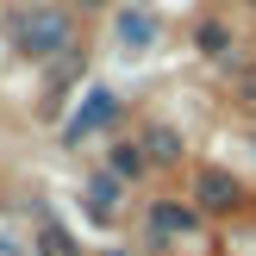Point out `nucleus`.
I'll return each instance as SVG.
<instances>
[{
  "mask_svg": "<svg viewBox=\"0 0 256 256\" xmlns=\"http://www.w3.org/2000/svg\"><path fill=\"white\" fill-rule=\"evenodd\" d=\"M144 162H182V132L175 125H150L144 132Z\"/></svg>",
  "mask_w": 256,
  "mask_h": 256,
  "instance_id": "4",
  "label": "nucleus"
},
{
  "mask_svg": "<svg viewBox=\"0 0 256 256\" xmlns=\"http://www.w3.org/2000/svg\"><path fill=\"white\" fill-rule=\"evenodd\" d=\"M112 200H119V182H112V175H100V182L88 188V206H94V219H112Z\"/></svg>",
  "mask_w": 256,
  "mask_h": 256,
  "instance_id": "7",
  "label": "nucleus"
},
{
  "mask_svg": "<svg viewBox=\"0 0 256 256\" xmlns=\"http://www.w3.org/2000/svg\"><path fill=\"white\" fill-rule=\"evenodd\" d=\"M82 6H106V0H82Z\"/></svg>",
  "mask_w": 256,
  "mask_h": 256,
  "instance_id": "12",
  "label": "nucleus"
},
{
  "mask_svg": "<svg viewBox=\"0 0 256 256\" xmlns=\"http://www.w3.org/2000/svg\"><path fill=\"white\" fill-rule=\"evenodd\" d=\"M144 169V144H119L112 150V175H138Z\"/></svg>",
  "mask_w": 256,
  "mask_h": 256,
  "instance_id": "9",
  "label": "nucleus"
},
{
  "mask_svg": "<svg viewBox=\"0 0 256 256\" xmlns=\"http://www.w3.org/2000/svg\"><path fill=\"white\" fill-rule=\"evenodd\" d=\"M194 200H200L206 212H232L238 200H244V188H238L225 169H200V175H194Z\"/></svg>",
  "mask_w": 256,
  "mask_h": 256,
  "instance_id": "2",
  "label": "nucleus"
},
{
  "mask_svg": "<svg viewBox=\"0 0 256 256\" xmlns=\"http://www.w3.org/2000/svg\"><path fill=\"white\" fill-rule=\"evenodd\" d=\"M150 225H156L162 238H169V232H182V238H188V232H194V212H188V206H169V200H162V206L150 212Z\"/></svg>",
  "mask_w": 256,
  "mask_h": 256,
  "instance_id": "5",
  "label": "nucleus"
},
{
  "mask_svg": "<svg viewBox=\"0 0 256 256\" xmlns=\"http://www.w3.org/2000/svg\"><path fill=\"white\" fill-rule=\"evenodd\" d=\"M225 38H232V32H225V25H200V50H212V56H219V50H225Z\"/></svg>",
  "mask_w": 256,
  "mask_h": 256,
  "instance_id": "10",
  "label": "nucleus"
},
{
  "mask_svg": "<svg viewBox=\"0 0 256 256\" xmlns=\"http://www.w3.org/2000/svg\"><path fill=\"white\" fill-rule=\"evenodd\" d=\"M19 44H25V56H56V50H69V12H56V6L19 12Z\"/></svg>",
  "mask_w": 256,
  "mask_h": 256,
  "instance_id": "1",
  "label": "nucleus"
},
{
  "mask_svg": "<svg viewBox=\"0 0 256 256\" xmlns=\"http://www.w3.org/2000/svg\"><path fill=\"white\" fill-rule=\"evenodd\" d=\"M112 112H119V94L94 88V94H88V106H82V112L69 119V132H62V138H69V144H82V138H88V132H100V125H106Z\"/></svg>",
  "mask_w": 256,
  "mask_h": 256,
  "instance_id": "3",
  "label": "nucleus"
},
{
  "mask_svg": "<svg viewBox=\"0 0 256 256\" xmlns=\"http://www.w3.org/2000/svg\"><path fill=\"white\" fill-rule=\"evenodd\" d=\"M38 256H75V238L62 232V225H44V232H38Z\"/></svg>",
  "mask_w": 256,
  "mask_h": 256,
  "instance_id": "8",
  "label": "nucleus"
},
{
  "mask_svg": "<svg viewBox=\"0 0 256 256\" xmlns=\"http://www.w3.org/2000/svg\"><path fill=\"white\" fill-rule=\"evenodd\" d=\"M119 38H125V44H150V38H156V19H150V12H125Z\"/></svg>",
  "mask_w": 256,
  "mask_h": 256,
  "instance_id": "6",
  "label": "nucleus"
},
{
  "mask_svg": "<svg viewBox=\"0 0 256 256\" xmlns=\"http://www.w3.org/2000/svg\"><path fill=\"white\" fill-rule=\"evenodd\" d=\"M238 100H244V106H256V69L238 75Z\"/></svg>",
  "mask_w": 256,
  "mask_h": 256,
  "instance_id": "11",
  "label": "nucleus"
}]
</instances>
